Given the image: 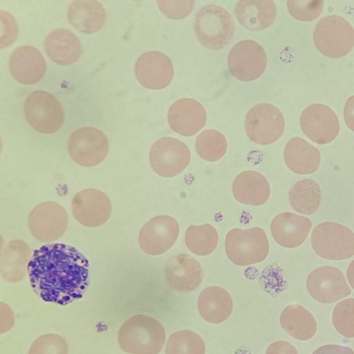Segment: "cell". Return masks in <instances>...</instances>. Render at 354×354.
<instances>
[{
  "mask_svg": "<svg viewBox=\"0 0 354 354\" xmlns=\"http://www.w3.org/2000/svg\"><path fill=\"white\" fill-rule=\"evenodd\" d=\"M88 268L86 257L64 243L35 250L27 266L34 292L44 301L62 306L83 297L89 281Z\"/></svg>",
  "mask_w": 354,
  "mask_h": 354,
  "instance_id": "6da1fadb",
  "label": "cell"
},
{
  "mask_svg": "<svg viewBox=\"0 0 354 354\" xmlns=\"http://www.w3.org/2000/svg\"><path fill=\"white\" fill-rule=\"evenodd\" d=\"M225 249L233 263L248 266L264 261L269 254L270 245L261 227L234 228L225 236Z\"/></svg>",
  "mask_w": 354,
  "mask_h": 354,
  "instance_id": "7a4b0ae2",
  "label": "cell"
},
{
  "mask_svg": "<svg viewBox=\"0 0 354 354\" xmlns=\"http://www.w3.org/2000/svg\"><path fill=\"white\" fill-rule=\"evenodd\" d=\"M194 29L199 41L206 48L220 50L231 40L234 23L230 13L222 7L206 5L198 10L194 21Z\"/></svg>",
  "mask_w": 354,
  "mask_h": 354,
  "instance_id": "3957f363",
  "label": "cell"
},
{
  "mask_svg": "<svg viewBox=\"0 0 354 354\" xmlns=\"http://www.w3.org/2000/svg\"><path fill=\"white\" fill-rule=\"evenodd\" d=\"M313 41L324 55L339 58L346 55L354 46V28L342 16L327 15L317 22Z\"/></svg>",
  "mask_w": 354,
  "mask_h": 354,
  "instance_id": "277c9868",
  "label": "cell"
},
{
  "mask_svg": "<svg viewBox=\"0 0 354 354\" xmlns=\"http://www.w3.org/2000/svg\"><path fill=\"white\" fill-rule=\"evenodd\" d=\"M311 245L322 258L346 259L354 255V232L342 224L324 222L313 230Z\"/></svg>",
  "mask_w": 354,
  "mask_h": 354,
  "instance_id": "5b68a950",
  "label": "cell"
},
{
  "mask_svg": "<svg viewBox=\"0 0 354 354\" xmlns=\"http://www.w3.org/2000/svg\"><path fill=\"white\" fill-rule=\"evenodd\" d=\"M27 122L43 133H53L62 127L64 113L62 104L51 93L45 91L32 92L24 102Z\"/></svg>",
  "mask_w": 354,
  "mask_h": 354,
  "instance_id": "8992f818",
  "label": "cell"
},
{
  "mask_svg": "<svg viewBox=\"0 0 354 354\" xmlns=\"http://www.w3.org/2000/svg\"><path fill=\"white\" fill-rule=\"evenodd\" d=\"M285 120L281 111L274 105L261 103L247 113L245 129L252 142L266 145L277 141L282 135Z\"/></svg>",
  "mask_w": 354,
  "mask_h": 354,
  "instance_id": "52a82bcc",
  "label": "cell"
},
{
  "mask_svg": "<svg viewBox=\"0 0 354 354\" xmlns=\"http://www.w3.org/2000/svg\"><path fill=\"white\" fill-rule=\"evenodd\" d=\"M190 158L188 147L172 137L158 139L149 152L152 169L157 174L165 178H172L180 174L188 166Z\"/></svg>",
  "mask_w": 354,
  "mask_h": 354,
  "instance_id": "ba28073f",
  "label": "cell"
},
{
  "mask_svg": "<svg viewBox=\"0 0 354 354\" xmlns=\"http://www.w3.org/2000/svg\"><path fill=\"white\" fill-rule=\"evenodd\" d=\"M109 141L100 130L90 127H81L71 135L68 149L72 159L80 165L93 167L106 156Z\"/></svg>",
  "mask_w": 354,
  "mask_h": 354,
  "instance_id": "9c48e42d",
  "label": "cell"
},
{
  "mask_svg": "<svg viewBox=\"0 0 354 354\" xmlns=\"http://www.w3.org/2000/svg\"><path fill=\"white\" fill-rule=\"evenodd\" d=\"M230 73L236 79L248 82L259 78L267 65L263 48L252 40H242L231 49L227 59Z\"/></svg>",
  "mask_w": 354,
  "mask_h": 354,
  "instance_id": "30bf717a",
  "label": "cell"
},
{
  "mask_svg": "<svg viewBox=\"0 0 354 354\" xmlns=\"http://www.w3.org/2000/svg\"><path fill=\"white\" fill-rule=\"evenodd\" d=\"M306 288L313 298L324 304L335 303L351 293L343 272L332 266L311 272L306 279Z\"/></svg>",
  "mask_w": 354,
  "mask_h": 354,
  "instance_id": "8fae6325",
  "label": "cell"
},
{
  "mask_svg": "<svg viewBox=\"0 0 354 354\" xmlns=\"http://www.w3.org/2000/svg\"><path fill=\"white\" fill-rule=\"evenodd\" d=\"M68 224L66 210L58 203L46 201L37 205L28 216V226L32 235L42 242L59 239Z\"/></svg>",
  "mask_w": 354,
  "mask_h": 354,
  "instance_id": "7c38bea8",
  "label": "cell"
},
{
  "mask_svg": "<svg viewBox=\"0 0 354 354\" xmlns=\"http://www.w3.org/2000/svg\"><path fill=\"white\" fill-rule=\"evenodd\" d=\"M300 126L304 133L313 142L326 145L332 142L339 131L337 114L324 104H313L306 107L300 117Z\"/></svg>",
  "mask_w": 354,
  "mask_h": 354,
  "instance_id": "4fadbf2b",
  "label": "cell"
},
{
  "mask_svg": "<svg viewBox=\"0 0 354 354\" xmlns=\"http://www.w3.org/2000/svg\"><path fill=\"white\" fill-rule=\"evenodd\" d=\"M179 225L168 215H160L147 221L139 233V245L149 255H160L169 250L177 240Z\"/></svg>",
  "mask_w": 354,
  "mask_h": 354,
  "instance_id": "5bb4252c",
  "label": "cell"
},
{
  "mask_svg": "<svg viewBox=\"0 0 354 354\" xmlns=\"http://www.w3.org/2000/svg\"><path fill=\"white\" fill-rule=\"evenodd\" d=\"M72 212L75 218L83 225L97 227L109 218L111 214V201L102 191L86 189L73 197Z\"/></svg>",
  "mask_w": 354,
  "mask_h": 354,
  "instance_id": "9a60e30c",
  "label": "cell"
},
{
  "mask_svg": "<svg viewBox=\"0 0 354 354\" xmlns=\"http://www.w3.org/2000/svg\"><path fill=\"white\" fill-rule=\"evenodd\" d=\"M135 75L138 81L145 88L162 89L167 86L173 79V64L161 52H146L138 57L135 64Z\"/></svg>",
  "mask_w": 354,
  "mask_h": 354,
  "instance_id": "2e32d148",
  "label": "cell"
},
{
  "mask_svg": "<svg viewBox=\"0 0 354 354\" xmlns=\"http://www.w3.org/2000/svg\"><path fill=\"white\" fill-rule=\"evenodd\" d=\"M164 274L169 286L178 292L193 291L203 281L201 264L186 254H179L168 259Z\"/></svg>",
  "mask_w": 354,
  "mask_h": 354,
  "instance_id": "e0dca14e",
  "label": "cell"
},
{
  "mask_svg": "<svg viewBox=\"0 0 354 354\" xmlns=\"http://www.w3.org/2000/svg\"><path fill=\"white\" fill-rule=\"evenodd\" d=\"M207 114L203 105L192 98H181L171 104L168 122L173 131L183 136L198 133L206 123Z\"/></svg>",
  "mask_w": 354,
  "mask_h": 354,
  "instance_id": "ac0fdd59",
  "label": "cell"
},
{
  "mask_svg": "<svg viewBox=\"0 0 354 354\" xmlns=\"http://www.w3.org/2000/svg\"><path fill=\"white\" fill-rule=\"evenodd\" d=\"M9 68L15 80L24 84L39 82L46 71V63L42 54L31 46H21L10 55Z\"/></svg>",
  "mask_w": 354,
  "mask_h": 354,
  "instance_id": "d6986e66",
  "label": "cell"
},
{
  "mask_svg": "<svg viewBox=\"0 0 354 354\" xmlns=\"http://www.w3.org/2000/svg\"><path fill=\"white\" fill-rule=\"evenodd\" d=\"M311 227L310 218L290 212L279 214L270 224L274 241L287 248H295L301 245L307 238Z\"/></svg>",
  "mask_w": 354,
  "mask_h": 354,
  "instance_id": "ffe728a7",
  "label": "cell"
},
{
  "mask_svg": "<svg viewBox=\"0 0 354 354\" xmlns=\"http://www.w3.org/2000/svg\"><path fill=\"white\" fill-rule=\"evenodd\" d=\"M131 352L136 354H158L165 342L164 327L156 319L143 315L133 318Z\"/></svg>",
  "mask_w": 354,
  "mask_h": 354,
  "instance_id": "44dd1931",
  "label": "cell"
},
{
  "mask_svg": "<svg viewBox=\"0 0 354 354\" xmlns=\"http://www.w3.org/2000/svg\"><path fill=\"white\" fill-rule=\"evenodd\" d=\"M232 191L238 202L253 206L264 204L270 195V187L266 178L250 170L241 172L234 178Z\"/></svg>",
  "mask_w": 354,
  "mask_h": 354,
  "instance_id": "7402d4cb",
  "label": "cell"
},
{
  "mask_svg": "<svg viewBox=\"0 0 354 354\" xmlns=\"http://www.w3.org/2000/svg\"><path fill=\"white\" fill-rule=\"evenodd\" d=\"M234 12L239 22L244 28L259 31L274 21L277 7L272 0H242L236 3Z\"/></svg>",
  "mask_w": 354,
  "mask_h": 354,
  "instance_id": "603a6c76",
  "label": "cell"
},
{
  "mask_svg": "<svg viewBox=\"0 0 354 354\" xmlns=\"http://www.w3.org/2000/svg\"><path fill=\"white\" fill-rule=\"evenodd\" d=\"M197 308L204 320L211 324H220L230 317L233 309V301L224 288L209 286L200 293Z\"/></svg>",
  "mask_w": 354,
  "mask_h": 354,
  "instance_id": "cb8c5ba5",
  "label": "cell"
},
{
  "mask_svg": "<svg viewBox=\"0 0 354 354\" xmlns=\"http://www.w3.org/2000/svg\"><path fill=\"white\" fill-rule=\"evenodd\" d=\"M283 158L288 169L297 174L314 173L321 160L317 148L299 137H293L288 140L284 149Z\"/></svg>",
  "mask_w": 354,
  "mask_h": 354,
  "instance_id": "d4e9b609",
  "label": "cell"
},
{
  "mask_svg": "<svg viewBox=\"0 0 354 354\" xmlns=\"http://www.w3.org/2000/svg\"><path fill=\"white\" fill-rule=\"evenodd\" d=\"M44 48L48 57L59 65L75 63L82 53L80 39L73 32L65 28L52 31L45 39Z\"/></svg>",
  "mask_w": 354,
  "mask_h": 354,
  "instance_id": "484cf974",
  "label": "cell"
},
{
  "mask_svg": "<svg viewBox=\"0 0 354 354\" xmlns=\"http://www.w3.org/2000/svg\"><path fill=\"white\" fill-rule=\"evenodd\" d=\"M67 17L71 24L77 30L91 34L103 26L106 12L97 1L75 0L70 4Z\"/></svg>",
  "mask_w": 354,
  "mask_h": 354,
  "instance_id": "4316f807",
  "label": "cell"
},
{
  "mask_svg": "<svg viewBox=\"0 0 354 354\" xmlns=\"http://www.w3.org/2000/svg\"><path fill=\"white\" fill-rule=\"evenodd\" d=\"M279 319L283 330L296 339L308 340L317 332V324L315 317L299 304L287 306L281 312Z\"/></svg>",
  "mask_w": 354,
  "mask_h": 354,
  "instance_id": "83f0119b",
  "label": "cell"
},
{
  "mask_svg": "<svg viewBox=\"0 0 354 354\" xmlns=\"http://www.w3.org/2000/svg\"><path fill=\"white\" fill-rule=\"evenodd\" d=\"M322 192L318 183L312 178H306L296 183L289 190L288 201L295 212L310 215L319 208Z\"/></svg>",
  "mask_w": 354,
  "mask_h": 354,
  "instance_id": "f1b7e54d",
  "label": "cell"
},
{
  "mask_svg": "<svg viewBox=\"0 0 354 354\" xmlns=\"http://www.w3.org/2000/svg\"><path fill=\"white\" fill-rule=\"evenodd\" d=\"M185 243L188 249L198 256H207L214 251L218 235L210 224L190 225L185 232Z\"/></svg>",
  "mask_w": 354,
  "mask_h": 354,
  "instance_id": "f546056e",
  "label": "cell"
},
{
  "mask_svg": "<svg viewBox=\"0 0 354 354\" xmlns=\"http://www.w3.org/2000/svg\"><path fill=\"white\" fill-rule=\"evenodd\" d=\"M195 148L201 158L207 161L214 162L220 160L225 155L227 142L221 132L208 129L202 131L197 136Z\"/></svg>",
  "mask_w": 354,
  "mask_h": 354,
  "instance_id": "4dcf8cb0",
  "label": "cell"
},
{
  "mask_svg": "<svg viewBox=\"0 0 354 354\" xmlns=\"http://www.w3.org/2000/svg\"><path fill=\"white\" fill-rule=\"evenodd\" d=\"M205 351L202 337L189 330L172 333L165 346V354H205Z\"/></svg>",
  "mask_w": 354,
  "mask_h": 354,
  "instance_id": "1f68e13d",
  "label": "cell"
},
{
  "mask_svg": "<svg viewBox=\"0 0 354 354\" xmlns=\"http://www.w3.org/2000/svg\"><path fill=\"white\" fill-rule=\"evenodd\" d=\"M332 321L339 334L346 338L354 337V298L344 299L336 304Z\"/></svg>",
  "mask_w": 354,
  "mask_h": 354,
  "instance_id": "d6a6232c",
  "label": "cell"
},
{
  "mask_svg": "<svg viewBox=\"0 0 354 354\" xmlns=\"http://www.w3.org/2000/svg\"><path fill=\"white\" fill-rule=\"evenodd\" d=\"M322 0H288L287 7L290 15L299 21H308L316 19L322 12Z\"/></svg>",
  "mask_w": 354,
  "mask_h": 354,
  "instance_id": "836d02e7",
  "label": "cell"
},
{
  "mask_svg": "<svg viewBox=\"0 0 354 354\" xmlns=\"http://www.w3.org/2000/svg\"><path fill=\"white\" fill-rule=\"evenodd\" d=\"M161 12L168 18L180 19L191 13L194 0H159L157 1Z\"/></svg>",
  "mask_w": 354,
  "mask_h": 354,
  "instance_id": "e575fe53",
  "label": "cell"
},
{
  "mask_svg": "<svg viewBox=\"0 0 354 354\" xmlns=\"http://www.w3.org/2000/svg\"><path fill=\"white\" fill-rule=\"evenodd\" d=\"M1 35L0 48L8 47L15 41L18 33V27L15 18L10 13L0 11Z\"/></svg>",
  "mask_w": 354,
  "mask_h": 354,
  "instance_id": "d590c367",
  "label": "cell"
},
{
  "mask_svg": "<svg viewBox=\"0 0 354 354\" xmlns=\"http://www.w3.org/2000/svg\"><path fill=\"white\" fill-rule=\"evenodd\" d=\"M266 354H299L295 347L290 342L283 340L276 341L270 344Z\"/></svg>",
  "mask_w": 354,
  "mask_h": 354,
  "instance_id": "8d00e7d4",
  "label": "cell"
},
{
  "mask_svg": "<svg viewBox=\"0 0 354 354\" xmlns=\"http://www.w3.org/2000/svg\"><path fill=\"white\" fill-rule=\"evenodd\" d=\"M313 354H354V352L348 346L328 344L319 347Z\"/></svg>",
  "mask_w": 354,
  "mask_h": 354,
  "instance_id": "74e56055",
  "label": "cell"
},
{
  "mask_svg": "<svg viewBox=\"0 0 354 354\" xmlns=\"http://www.w3.org/2000/svg\"><path fill=\"white\" fill-rule=\"evenodd\" d=\"M344 117L347 127L354 131V95L348 97L345 103Z\"/></svg>",
  "mask_w": 354,
  "mask_h": 354,
  "instance_id": "f35d334b",
  "label": "cell"
},
{
  "mask_svg": "<svg viewBox=\"0 0 354 354\" xmlns=\"http://www.w3.org/2000/svg\"><path fill=\"white\" fill-rule=\"evenodd\" d=\"M346 277L351 288L354 289V260L350 263L346 270Z\"/></svg>",
  "mask_w": 354,
  "mask_h": 354,
  "instance_id": "ab89813d",
  "label": "cell"
}]
</instances>
